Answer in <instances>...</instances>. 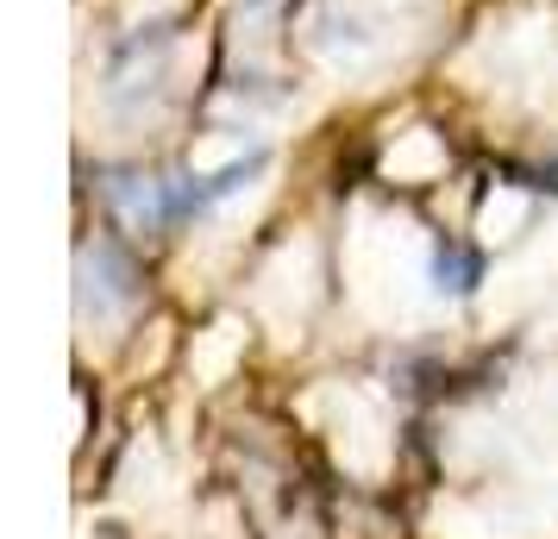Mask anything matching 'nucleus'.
Returning a JSON list of instances; mask_svg holds the SVG:
<instances>
[{"mask_svg": "<svg viewBox=\"0 0 558 539\" xmlns=\"http://www.w3.org/2000/svg\"><path fill=\"white\" fill-rule=\"evenodd\" d=\"M433 277H439V289H471V283L483 277V257H477V252H464V245H452V238H446V245L433 252Z\"/></svg>", "mask_w": 558, "mask_h": 539, "instance_id": "obj_1", "label": "nucleus"}]
</instances>
